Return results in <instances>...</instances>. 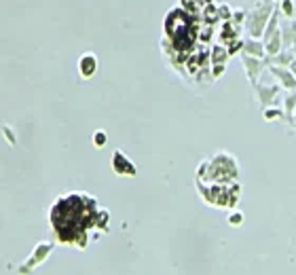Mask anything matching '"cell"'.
<instances>
[{"label":"cell","instance_id":"cell-1","mask_svg":"<svg viewBox=\"0 0 296 275\" xmlns=\"http://www.w3.org/2000/svg\"><path fill=\"white\" fill-rule=\"evenodd\" d=\"M51 220L62 242L85 246L87 231L97 225V205L87 195H70L55 203Z\"/></svg>","mask_w":296,"mask_h":275}]
</instances>
